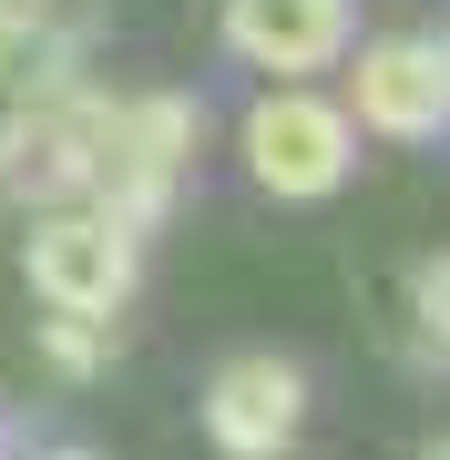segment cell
Returning a JSON list of instances; mask_svg holds the SVG:
<instances>
[{
	"label": "cell",
	"instance_id": "6da1fadb",
	"mask_svg": "<svg viewBox=\"0 0 450 460\" xmlns=\"http://www.w3.org/2000/svg\"><path fill=\"white\" fill-rule=\"evenodd\" d=\"M21 266H31V296H41V307H72V317H102V328H113L123 296H134V277H144V246L123 226H102L93 205H41Z\"/></svg>",
	"mask_w": 450,
	"mask_h": 460
},
{
	"label": "cell",
	"instance_id": "7a4b0ae2",
	"mask_svg": "<svg viewBox=\"0 0 450 460\" xmlns=\"http://www.w3.org/2000/svg\"><path fill=\"white\" fill-rule=\"evenodd\" d=\"M246 174L277 205H317V195H338L358 174V123L328 93H267L246 113Z\"/></svg>",
	"mask_w": 450,
	"mask_h": 460
},
{
	"label": "cell",
	"instance_id": "3957f363",
	"mask_svg": "<svg viewBox=\"0 0 450 460\" xmlns=\"http://www.w3.org/2000/svg\"><path fill=\"white\" fill-rule=\"evenodd\" d=\"M195 420H205V440H216L225 460H277L287 440H297V420H307V378H297V358L246 348V358H225L216 378H205Z\"/></svg>",
	"mask_w": 450,
	"mask_h": 460
},
{
	"label": "cell",
	"instance_id": "277c9868",
	"mask_svg": "<svg viewBox=\"0 0 450 460\" xmlns=\"http://www.w3.org/2000/svg\"><path fill=\"white\" fill-rule=\"evenodd\" d=\"M349 123L379 144H440L450 133V83L430 41H368L349 62Z\"/></svg>",
	"mask_w": 450,
	"mask_h": 460
},
{
	"label": "cell",
	"instance_id": "5b68a950",
	"mask_svg": "<svg viewBox=\"0 0 450 460\" xmlns=\"http://www.w3.org/2000/svg\"><path fill=\"white\" fill-rule=\"evenodd\" d=\"M93 174H102V154H93V123H83V102H11V123H0V195H21V205H83L93 195Z\"/></svg>",
	"mask_w": 450,
	"mask_h": 460
},
{
	"label": "cell",
	"instance_id": "8992f818",
	"mask_svg": "<svg viewBox=\"0 0 450 460\" xmlns=\"http://www.w3.org/2000/svg\"><path fill=\"white\" fill-rule=\"evenodd\" d=\"M83 102V123H93V154H102V174H174L195 164V144H205V113H195V93H72Z\"/></svg>",
	"mask_w": 450,
	"mask_h": 460
},
{
	"label": "cell",
	"instance_id": "52a82bcc",
	"mask_svg": "<svg viewBox=\"0 0 450 460\" xmlns=\"http://www.w3.org/2000/svg\"><path fill=\"white\" fill-rule=\"evenodd\" d=\"M349 0H225V51L246 72H277V83H307L349 51Z\"/></svg>",
	"mask_w": 450,
	"mask_h": 460
},
{
	"label": "cell",
	"instance_id": "ba28073f",
	"mask_svg": "<svg viewBox=\"0 0 450 460\" xmlns=\"http://www.w3.org/2000/svg\"><path fill=\"white\" fill-rule=\"evenodd\" d=\"M41 358H51V378H102V368H113V338H102V317L51 307L41 317Z\"/></svg>",
	"mask_w": 450,
	"mask_h": 460
},
{
	"label": "cell",
	"instance_id": "9c48e42d",
	"mask_svg": "<svg viewBox=\"0 0 450 460\" xmlns=\"http://www.w3.org/2000/svg\"><path fill=\"white\" fill-rule=\"evenodd\" d=\"M410 307H419V338H430V358H450V256H430V266H419Z\"/></svg>",
	"mask_w": 450,
	"mask_h": 460
},
{
	"label": "cell",
	"instance_id": "30bf717a",
	"mask_svg": "<svg viewBox=\"0 0 450 460\" xmlns=\"http://www.w3.org/2000/svg\"><path fill=\"white\" fill-rule=\"evenodd\" d=\"M41 21H51V0H0V51H21Z\"/></svg>",
	"mask_w": 450,
	"mask_h": 460
},
{
	"label": "cell",
	"instance_id": "8fae6325",
	"mask_svg": "<svg viewBox=\"0 0 450 460\" xmlns=\"http://www.w3.org/2000/svg\"><path fill=\"white\" fill-rule=\"evenodd\" d=\"M430 51H440V83H450V41H430Z\"/></svg>",
	"mask_w": 450,
	"mask_h": 460
},
{
	"label": "cell",
	"instance_id": "7c38bea8",
	"mask_svg": "<svg viewBox=\"0 0 450 460\" xmlns=\"http://www.w3.org/2000/svg\"><path fill=\"white\" fill-rule=\"evenodd\" d=\"M440 460H450V440H440Z\"/></svg>",
	"mask_w": 450,
	"mask_h": 460
}]
</instances>
